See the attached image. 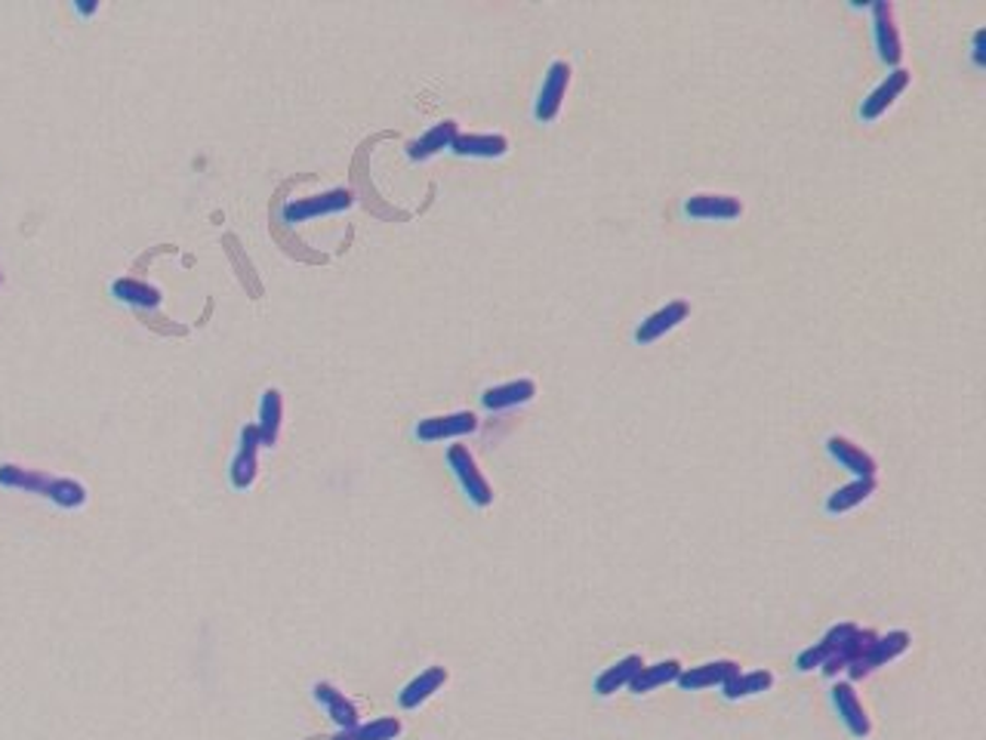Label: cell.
Listing matches in <instances>:
<instances>
[{"instance_id":"6da1fadb","label":"cell","mask_w":986,"mask_h":740,"mask_svg":"<svg viewBox=\"0 0 986 740\" xmlns=\"http://www.w3.org/2000/svg\"><path fill=\"white\" fill-rule=\"evenodd\" d=\"M447 466H450V472L457 475L459 488H462V494L469 497V503H476V506H491L493 503V488L491 482L484 479V472L478 469L476 457L469 454L466 445H450L447 448Z\"/></svg>"},{"instance_id":"7a4b0ae2","label":"cell","mask_w":986,"mask_h":740,"mask_svg":"<svg viewBox=\"0 0 986 740\" xmlns=\"http://www.w3.org/2000/svg\"><path fill=\"white\" fill-rule=\"evenodd\" d=\"M352 204H355L352 191L330 189L321 191V195H308V198H293L290 204H284V220L293 225L308 223V220H318V216L342 213V210H349Z\"/></svg>"},{"instance_id":"3957f363","label":"cell","mask_w":986,"mask_h":740,"mask_svg":"<svg viewBox=\"0 0 986 740\" xmlns=\"http://www.w3.org/2000/svg\"><path fill=\"white\" fill-rule=\"evenodd\" d=\"M259 450H262V438H259V430L256 423H247L240 430V442L232 463H228V482L235 484L238 491H247L254 488L256 475H259Z\"/></svg>"},{"instance_id":"277c9868","label":"cell","mask_w":986,"mask_h":740,"mask_svg":"<svg viewBox=\"0 0 986 740\" xmlns=\"http://www.w3.org/2000/svg\"><path fill=\"white\" fill-rule=\"evenodd\" d=\"M478 430V416L472 411L442 413V416H425L416 423L413 435L420 442H454V438H466Z\"/></svg>"},{"instance_id":"5b68a950","label":"cell","mask_w":986,"mask_h":740,"mask_svg":"<svg viewBox=\"0 0 986 740\" xmlns=\"http://www.w3.org/2000/svg\"><path fill=\"white\" fill-rule=\"evenodd\" d=\"M567 86H571V66L567 62H552L549 71H545L537 105H533V118L537 121L549 124L559 118L564 96H567Z\"/></svg>"},{"instance_id":"8992f818","label":"cell","mask_w":986,"mask_h":740,"mask_svg":"<svg viewBox=\"0 0 986 740\" xmlns=\"http://www.w3.org/2000/svg\"><path fill=\"white\" fill-rule=\"evenodd\" d=\"M909 645H913V638H909V633H903V630H894V633H888V636H879L872 642V648L867 651V657H860V660L850 663L848 676L850 679H864V676H869L872 670H879L884 663H891V660H897L901 655H906Z\"/></svg>"},{"instance_id":"52a82bcc","label":"cell","mask_w":986,"mask_h":740,"mask_svg":"<svg viewBox=\"0 0 986 740\" xmlns=\"http://www.w3.org/2000/svg\"><path fill=\"white\" fill-rule=\"evenodd\" d=\"M688 315H691V306H688L684 299L666 303L664 309L650 312L647 318H642V325L635 328V343L650 345L657 343V340H664L666 333H672L679 325L688 321Z\"/></svg>"},{"instance_id":"ba28073f","label":"cell","mask_w":986,"mask_h":740,"mask_svg":"<svg viewBox=\"0 0 986 740\" xmlns=\"http://www.w3.org/2000/svg\"><path fill=\"white\" fill-rule=\"evenodd\" d=\"M872 32H876V47L884 66H901L903 40L897 25H894V7L891 3H872Z\"/></svg>"},{"instance_id":"9c48e42d","label":"cell","mask_w":986,"mask_h":740,"mask_svg":"<svg viewBox=\"0 0 986 740\" xmlns=\"http://www.w3.org/2000/svg\"><path fill=\"white\" fill-rule=\"evenodd\" d=\"M833 706L835 713H838V719L845 723L854 738H869L872 735V719L867 716V709L860 704V697H857V691L850 682H835L833 685Z\"/></svg>"},{"instance_id":"30bf717a","label":"cell","mask_w":986,"mask_h":740,"mask_svg":"<svg viewBox=\"0 0 986 740\" xmlns=\"http://www.w3.org/2000/svg\"><path fill=\"white\" fill-rule=\"evenodd\" d=\"M740 672V663L737 660H709V663H700V667H688L681 670V676L676 679V685L681 691H706V689H721L728 679H733Z\"/></svg>"},{"instance_id":"8fae6325","label":"cell","mask_w":986,"mask_h":740,"mask_svg":"<svg viewBox=\"0 0 986 740\" xmlns=\"http://www.w3.org/2000/svg\"><path fill=\"white\" fill-rule=\"evenodd\" d=\"M909 78H913V74H909L906 69L891 71L882 84L876 86L867 99L860 103V118H864V121H876V118H882L884 111H888L891 105L901 99V93L906 90V86H909Z\"/></svg>"},{"instance_id":"7c38bea8","label":"cell","mask_w":986,"mask_h":740,"mask_svg":"<svg viewBox=\"0 0 986 740\" xmlns=\"http://www.w3.org/2000/svg\"><path fill=\"white\" fill-rule=\"evenodd\" d=\"M447 679L450 676L444 667H425L420 676H413L408 685L398 691V704L401 709H420L429 697H435L447 685Z\"/></svg>"},{"instance_id":"4fadbf2b","label":"cell","mask_w":986,"mask_h":740,"mask_svg":"<svg viewBox=\"0 0 986 740\" xmlns=\"http://www.w3.org/2000/svg\"><path fill=\"white\" fill-rule=\"evenodd\" d=\"M537 398V383L533 379H509V383H500V386H491L484 389L481 396V404L488 411H509V408H521Z\"/></svg>"},{"instance_id":"5bb4252c","label":"cell","mask_w":986,"mask_h":740,"mask_svg":"<svg viewBox=\"0 0 986 740\" xmlns=\"http://www.w3.org/2000/svg\"><path fill=\"white\" fill-rule=\"evenodd\" d=\"M312 694H315V701L324 706V713L330 716V723L337 725L340 731H345V728H355V725L361 723V719H357V716H361V713H357V706L352 704V701H349V697H345V694H342L337 685H330V682H315Z\"/></svg>"},{"instance_id":"9a60e30c","label":"cell","mask_w":986,"mask_h":740,"mask_svg":"<svg viewBox=\"0 0 986 740\" xmlns=\"http://www.w3.org/2000/svg\"><path fill=\"white\" fill-rule=\"evenodd\" d=\"M826 450L833 454L835 463L842 466V469H848L854 479H876V472H879V466H876V460L869 457L867 450L857 448L854 442L842 438V435H833L826 442Z\"/></svg>"},{"instance_id":"2e32d148","label":"cell","mask_w":986,"mask_h":740,"mask_svg":"<svg viewBox=\"0 0 986 740\" xmlns=\"http://www.w3.org/2000/svg\"><path fill=\"white\" fill-rule=\"evenodd\" d=\"M684 213L694 220H737L743 204L731 195H691L684 201Z\"/></svg>"},{"instance_id":"e0dca14e","label":"cell","mask_w":986,"mask_h":740,"mask_svg":"<svg viewBox=\"0 0 986 740\" xmlns=\"http://www.w3.org/2000/svg\"><path fill=\"white\" fill-rule=\"evenodd\" d=\"M281 423H284V396L281 389H266L262 398H259V420H256V430H259V438H262V448H274L278 445V435H281Z\"/></svg>"},{"instance_id":"ac0fdd59","label":"cell","mask_w":986,"mask_h":740,"mask_svg":"<svg viewBox=\"0 0 986 740\" xmlns=\"http://www.w3.org/2000/svg\"><path fill=\"white\" fill-rule=\"evenodd\" d=\"M0 484H3V488H16V491H28V494L50 500L56 475H47V472H40V469H25V466L3 463L0 466Z\"/></svg>"},{"instance_id":"d6986e66","label":"cell","mask_w":986,"mask_h":740,"mask_svg":"<svg viewBox=\"0 0 986 740\" xmlns=\"http://www.w3.org/2000/svg\"><path fill=\"white\" fill-rule=\"evenodd\" d=\"M457 137H459L457 121H438L435 127H429L423 137L410 142L408 157L410 161H429V157H435L438 152H444V149H450Z\"/></svg>"},{"instance_id":"ffe728a7","label":"cell","mask_w":986,"mask_h":740,"mask_svg":"<svg viewBox=\"0 0 986 740\" xmlns=\"http://www.w3.org/2000/svg\"><path fill=\"white\" fill-rule=\"evenodd\" d=\"M450 152L459 157H503L509 152V139L500 133H459Z\"/></svg>"},{"instance_id":"44dd1931","label":"cell","mask_w":986,"mask_h":740,"mask_svg":"<svg viewBox=\"0 0 986 740\" xmlns=\"http://www.w3.org/2000/svg\"><path fill=\"white\" fill-rule=\"evenodd\" d=\"M642 667H645L642 655H630L623 657V660H617L613 667H608V670L596 679V694L598 697H611V694H617L620 689H630V682L638 676Z\"/></svg>"},{"instance_id":"7402d4cb","label":"cell","mask_w":986,"mask_h":740,"mask_svg":"<svg viewBox=\"0 0 986 740\" xmlns=\"http://www.w3.org/2000/svg\"><path fill=\"white\" fill-rule=\"evenodd\" d=\"M872 494H876V479H854V482L842 484L838 491H833V494L826 497V513H830V516L850 513V509H857L860 503H867Z\"/></svg>"},{"instance_id":"603a6c76","label":"cell","mask_w":986,"mask_h":740,"mask_svg":"<svg viewBox=\"0 0 986 740\" xmlns=\"http://www.w3.org/2000/svg\"><path fill=\"white\" fill-rule=\"evenodd\" d=\"M111 293L118 296L120 303L137 306V309H157L164 303V293L152 287V284H145V281H139V278H118L111 284Z\"/></svg>"},{"instance_id":"cb8c5ba5","label":"cell","mask_w":986,"mask_h":740,"mask_svg":"<svg viewBox=\"0 0 986 740\" xmlns=\"http://www.w3.org/2000/svg\"><path fill=\"white\" fill-rule=\"evenodd\" d=\"M681 667L679 660H660V663H650V667H642L638 676L630 682V691L632 694H647V691H657L669 685V682H676L681 676Z\"/></svg>"},{"instance_id":"d4e9b609","label":"cell","mask_w":986,"mask_h":740,"mask_svg":"<svg viewBox=\"0 0 986 740\" xmlns=\"http://www.w3.org/2000/svg\"><path fill=\"white\" fill-rule=\"evenodd\" d=\"M774 685V672L771 670H752V672H737L733 679H728L721 685V694L728 701H747V697H755Z\"/></svg>"},{"instance_id":"484cf974","label":"cell","mask_w":986,"mask_h":740,"mask_svg":"<svg viewBox=\"0 0 986 740\" xmlns=\"http://www.w3.org/2000/svg\"><path fill=\"white\" fill-rule=\"evenodd\" d=\"M404 731L401 719L395 716H379V719H371V723H357L355 728H345L337 738L330 740H398Z\"/></svg>"},{"instance_id":"4316f807","label":"cell","mask_w":986,"mask_h":740,"mask_svg":"<svg viewBox=\"0 0 986 740\" xmlns=\"http://www.w3.org/2000/svg\"><path fill=\"white\" fill-rule=\"evenodd\" d=\"M830 655H833V651H830V645L820 638V642H814L811 648H805V651H801L799 660H796V670L799 672L817 670V667H823V663L830 660Z\"/></svg>"},{"instance_id":"83f0119b","label":"cell","mask_w":986,"mask_h":740,"mask_svg":"<svg viewBox=\"0 0 986 740\" xmlns=\"http://www.w3.org/2000/svg\"><path fill=\"white\" fill-rule=\"evenodd\" d=\"M857 630H860L857 623H838V626H833V630H830V633L823 636V642L830 645V651H838V648H842V645H845L848 638H854V633H857ZM830 657H833V655H830Z\"/></svg>"},{"instance_id":"f1b7e54d","label":"cell","mask_w":986,"mask_h":740,"mask_svg":"<svg viewBox=\"0 0 986 740\" xmlns=\"http://www.w3.org/2000/svg\"><path fill=\"white\" fill-rule=\"evenodd\" d=\"M984 37H986L984 28L974 35V62H977V66H984Z\"/></svg>"},{"instance_id":"f546056e","label":"cell","mask_w":986,"mask_h":740,"mask_svg":"<svg viewBox=\"0 0 986 740\" xmlns=\"http://www.w3.org/2000/svg\"><path fill=\"white\" fill-rule=\"evenodd\" d=\"M0 281H3V278H0Z\"/></svg>"}]
</instances>
